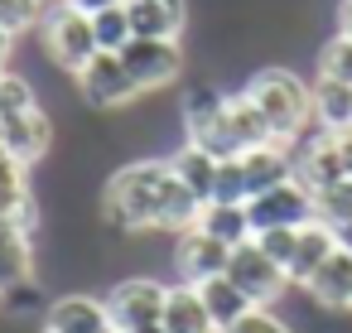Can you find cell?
<instances>
[{
  "mask_svg": "<svg viewBox=\"0 0 352 333\" xmlns=\"http://www.w3.org/2000/svg\"><path fill=\"white\" fill-rule=\"evenodd\" d=\"M174 184L169 160H135L121 164L102 189V217L121 232H160V208Z\"/></svg>",
  "mask_w": 352,
  "mask_h": 333,
  "instance_id": "6da1fadb",
  "label": "cell"
},
{
  "mask_svg": "<svg viewBox=\"0 0 352 333\" xmlns=\"http://www.w3.org/2000/svg\"><path fill=\"white\" fill-rule=\"evenodd\" d=\"M241 92L256 102V111L265 116V126H270V136L280 145L294 150L304 140V131L314 121V92H309V83L299 73H289V68H261Z\"/></svg>",
  "mask_w": 352,
  "mask_h": 333,
  "instance_id": "7a4b0ae2",
  "label": "cell"
},
{
  "mask_svg": "<svg viewBox=\"0 0 352 333\" xmlns=\"http://www.w3.org/2000/svg\"><path fill=\"white\" fill-rule=\"evenodd\" d=\"M39 39H44V54L63 68V73H78L97 49V34H92V15L73 10L68 0H58V6H49L44 25H39Z\"/></svg>",
  "mask_w": 352,
  "mask_h": 333,
  "instance_id": "3957f363",
  "label": "cell"
},
{
  "mask_svg": "<svg viewBox=\"0 0 352 333\" xmlns=\"http://www.w3.org/2000/svg\"><path fill=\"white\" fill-rule=\"evenodd\" d=\"M184 131H188L184 140L203 145V150L217 155V160L241 155V145H236V136H232V121H227V97L212 92V87H193V92L184 97Z\"/></svg>",
  "mask_w": 352,
  "mask_h": 333,
  "instance_id": "277c9868",
  "label": "cell"
},
{
  "mask_svg": "<svg viewBox=\"0 0 352 333\" xmlns=\"http://www.w3.org/2000/svg\"><path fill=\"white\" fill-rule=\"evenodd\" d=\"M73 83H78V97H82L87 107H97V111H121V107H131V102L140 97V87H135V78L126 73L121 54H92V58L73 73Z\"/></svg>",
  "mask_w": 352,
  "mask_h": 333,
  "instance_id": "5b68a950",
  "label": "cell"
},
{
  "mask_svg": "<svg viewBox=\"0 0 352 333\" xmlns=\"http://www.w3.org/2000/svg\"><path fill=\"white\" fill-rule=\"evenodd\" d=\"M121 63L135 78L140 97L145 92H164V87H174L184 78V49H179V39H131L121 49Z\"/></svg>",
  "mask_w": 352,
  "mask_h": 333,
  "instance_id": "8992f818",
  "label": "cell"
},
{
  "mask_svg": "<svg viewBox=\"0 0 352 333\" xmlns=\"http://www.w3.org/2000/svg\"><path fill=\"white\" fill-rule=\"evenodd\" d=\"M227 280H232V285H241V290L251 294V304H275V299H285V290L294 285V280H289V270H285L280 261H270V256L256 246V237H251V241H241V246H232Z\"/></svg>",
  "mask_w": 352,
  "mask_h": 333,
  "instance_id": "52a82bcc",
  "label": "cell"
},
{
  "mask_svg": "<svg viewBox=\"0 0 352 333\" xmlns=\"http://www.w3.org/2000/svg\"><path fill=\"white\" fill-rule=\"evenodd\" d=\"M164 294H169V285H160V280H150V275H135V280L111 285V294H107L111 328H116V333L155 328L160 314H164Z\"/></svg>",
  "mask_w": 352,
  "mask_h": 333,
  "instance_id": "ba28073f",
  "label": "cell"
},
{
  "mask_svg": "<svg viewBox=\"0 0 352 333\" xmlns=\"http://www.w3.org/2000/svg\"><path fill=\"white\" fill-rule=\"evenodd\" d=\"M251 213V232H270V227H309L318 213H314V193L299 184V179H285L265 193H256L246 203Z\"/></svg>",
  "mask_w": 352,
  "mask_h": 333,
  "instance_id": "9c48e42d",
  "label": "cell"
},
{
  "mask_svg": "<svg viewBox=\"0 0 352 333\" xmlns=\"http://www.w3.org/2000/svg\"><path fill=\"white\" fill-rule=\"evenodd\" d=\"M227 261H232V246L208 237L203 227H188L174 237V270L184 285H203L212 275H227Z\"/></svg>",
  "mask_w": 352,
  "mask_h": 333,
  "instance_id": "30bf717a",
  "label": "cell"
},
{
  "mask_svg": "<svg viewBox=\"0 0 352 333\" xmlns=\"http://www.w3.org/2000/svg\"><path fill=\"white\" fill-rule=\"evenodd\" d=\"M294 179H299L309 193H323V189H333V184L347 179L342 150H338V140H333L328 131H318V136H309V140L294 145Z\"/></svg>",
  "mask_w": 352,
  "mask_h": 333,
  "instance_id": "8fae6325",
  "label": "cell"
},
{
  "mask_svg": "<svg viewBox=\"0 0 352 333\" xmlns=\"http://www.w3.org/2000/svg\"><path fill=\"white\" fill-rule=\"evenodd\" d=\"M44 333H116V328H111L107 299L73 290V294H58L44 304Z\"/></svg>",
  "mask_w": 352,
  "mask_h": 333,
  "instance_id": "7c38bea8",
  "label": "cell"
},
{
  "mask_svg": "<svg viewBox=\"0 0 352 333\" xmlns=\"http://www.w3.org/2000/svg\"><path fill=\"white\" fill-rule=\"evenodd\" d=\"M309 299L318 309H338V314H352V246L342 241L309 280H304Z\"/></svg>",
  "mask_w": 352,
  "mask_h": 333,
  "instance_id": "4fadbf2b",
  "label": "cell"
},
{
  "mask_svg": "<svg viewBox=\"0 0 352 333\" xmlns=\"http://www.w3.org/2000/svg\"><path fill=\"white\" fill-rule=\"evenodd\" d=\"M0 140H6V150L30 169V164H39V160L49 155V145H54V121H49L44 107H34V111H25V116L0 121Z\"/></svg>",
  "mask_w": 352,
  "mask_h": 333,
  "instance_id": "5bb4252c",
  "label": "cell"
},
{
  "mask_svg": "<svg viewBox=\"0 0 352 333\" xmlns=\"http://www.w3.org/2000/svg\"><path fill=\"white\" fill-rule=\"evenodd\" d=\"M135 39H184L188 0H126Z\"/></svg>",
  "mask_w": 352,
  "mask_h": 333,
  "instance_id": "9a60e30c",
  "label": "cell"
},
{
  "mask_svg": "<svg viewBox=\"0 0 352 333\" xmlns=\"http://www.w3.org/2000/svg\"><path fill=\"white\" fill-rule=\"evenodd\" d=\"M241 160V174H246V193L256 198V193H265V189H275V184H285V179H294V150L289 145H256V150H241L236 155ZM246 198V203H251Z\"/></svg>",
  "mask_w": 352,
  "mask_h": 333,
  "instance_id": "2e32d148",
  "label": "cell"
},
{
  "mask_svg": "<svg viewBox=\"0 0 352 333\" xmlns=\"http://www.w3.org/2000/svg\"><path fill=\"white\" fill-rule=\"evenodd\" d=\"M0 217H10V222H20V227H30L34 232V222H39V213H34V193H30V169L0 145Z\"/></svg>",
  "mask_w": 352,
  "mask_h": 333,
  "instance_id": "e0dca14e",
  "label": "cell"
},
{
  "mask_svg": "<svg viewBox=\"0 0 352 333\" xmlns=\"http://www.w3.org/2000/svg\"><path fill=\"white\" fill-rule=\"evenodd\" d=\"M30 237H34L30 227L0 217V294L34 280V246H30Z\"/></svg>",
  "mask_w": 352,
  "mask_h": 333,
  "instance_id": "ac0fdd59",
  "label": "cell"
},
{
  "mask_svg": "<svg viewBox=\"0 0 352 333\" xmlns=\"http://www.w3.org/2000/svg\"><path fill=\"white\" fill-rule=\"evenodd\" d=\"M160 328H164V333H217V323H212V314H208L198 285H184V280L169 285V294H164V314H160Z\"/></svg>",
  "mask_w": 352,
  "mask_h": 333,
  "instance_id": "d6986e66",
  "label": "cell"
},
{
  "mask_svg": "<svg viewBox=\"0 0 352 333\" xmlns=\"http://www.w3.org/2000/svg\"><path fill=\"white\" fill-rule=\"evenodd\" d=\"M338 246H342V232H338V227H328V222H318V217H314L309 227H299V237H294V261H289V280L304 285Z\"/></svg>",
  "mask_w": 352,
  "mask_h": 333,
  "instance_id": "ffe728a7",
  "label": "cell"
},
{
  "mask_svg": "<svg viewBox=\"0 0 352 333\" xmlns=\"http://www.w3.org/2000/svg\"><path fill=\"white\" fill-rule=\"evenodd\" d=\"M217 155H208L203 145H193V140H184L174 155H169V169H174V179L193 193V198H203V203H212V184H217Z\"/></svg>",
  "mask_w": 352,
  "mask_h": 333,
  "instance_id": "44dd1931",
  "label": "cell"
},
{
  "mask_svg": "<svg viewBox=\"0 0 352 333\" xmlns=\"http://www.w3.org/2000/svg\"><path fill=\"white\" fill-rule=\"evenodd\" d=\"M198 294H203V304H208V314H212L217 333H222V328H232L236 319H246V314L256 309V304H251V294H246L241 285H232L227 275L203 280V285H198Z\"/></svg>",
  "mask_w": 352,
  "mask_h": 333,
  "instance_id": "7402d4cb",
  "label": "cell"
},
{
  "mask_svg": "<svg viewBox=\"0 0 352 333\" xmlns=\"http://www.w3.org/2000/svg\"><path fill=\"white\" fill-rule=\"evenodd\" d=\"M198 227H203L208 237L227 241V246H241V241L256 237V232H251V213H246V203H203Z\"/></svg>",
  "mask_w": 352,
  "mask_h": 333,
  "instance_id": "603a6c76",
  "label": "cell"
},
{
  "mask_svg": "<svg viewBox=\"0 0 352 333\" xmlns=\"http://www.w3.org/2000/svg\"><path fill=\"white\" fill-rule=\"evenodd\" d=\"M314 126L318 131H347L352 126V87L347 83H328L314 78Z\"/></svg>",
  "mask_w": 352,
  "mask_h": 333,
  "instance_id": "cb8c5ba5",
  "label": "cell"
},
{
  "mask_svg": "<svg viewBox=\"0 0 352 333\" xmlns=\"http://www.w3.org/2000/svg\"><path fill=\"white\" fill-rule=\"evenodd\" d=\"M227 121H232V136H236L241 150H256V145H270V140H275L270 126H265V116L256 111V102H251L246 92H232V97H227ZM275 145H280V140H275Z\"/></svg>",
  "mask_w": 352,
  "mask_h": 333,
  "instance_id": "d4e9b609",
  "label": "cell"
},
{
  "mask_svg": "<svg viewBox=\"0 0 352 333\" xmlns=\"http://www.w3.org/2000/svg\"><path fill=\"white\" fill-rule=\"evenodd\" d=\"M92 34H97V49L102 54H121L131 39H135V30H131V15H126V6H111V10H97L92 15Z\"/></svg>",
  "mask_w": 352,
  "mask_h": 333,
  "instance_id": "484cf974",
  "label": "cell"
},
{
  "mask_svg": "<svg viewBox=\"0 0 352 333\" xmlns=\"http://www.w3.org/2000/svg\"><path fill=\"white\" fill-rule=\"evenodd\" d=\"M44 15H49V0H0V30L15 34V39L39 30Z\"/></svg>",
  "mask_w": 352,
  "mask_h": 333,
  "instance_id": "4316f807",
  "label": "cell"
},
{
  "mask_svg": "<svg viewBox=\"0 0 352 333\" xmlns=\"http://www.w3.org/2000/svg\"><path fill=\"white\" fill-rule=\"evenodd\" d=\"M39 107V92L30 78L20 73H0V121H10V116H25Z\"/></svg>",
  "mask_w": 352,
  "mask_h": 333,
  "instance_id": "83f0119b",
  "label": "cell"
},
{
  "mask_svg": "<svg viewBox=\"0 0 352 333\" xmlns=\"http://www.w3.org/2000/svg\"><path fill=\"white\" fill-rule=\"evenodd\" d=\"M318 78H328V83H347V87H352V39H347L342 30L318 49Z\"/></svg>",
  "mask_w": 352,
  "mask_h": 333,
  "instance_id": "f1b7e54d",
  "label": "cell"
},
{
  "mask_svg": "<svg viewBox=\"0 0 352 333\" xmlns=\"http://www.w3.org/2000/svg\"><path fill=\"white\" fill-rule=\"evenodd\" d=\"M246 174H241V160H222L217 164V184H212V203H246Z\"/></svg>",
  "mask_w": 352,
  "mask_h": 333,
  "instance_id": "f546056e",
  "label": "cell"
},
{
  "mask_svg": "<svg viewBox=\"0 0 352 333\" xmlns=\"http://www.w3.org/2000/svg\"><path fill=\"white\" fill-rule=\"evenodd\" d=\"M294 237H299V227H270V232H256V246H261L270 261H280V266L289 270V261H294Z\"/></svg>",
  "mask_w": 352,
  "mask_h": 333,
  "instance_id": "4dcf8cb0",
  "label": "cell"
},
{
  "mask_svg": "<svg viewBox=\"0 0 352 333\" xmlns=\"http://www.w3.org/2000/svg\"><path fill=\"white\" fill-rule=\"evenodd\" d=\"M222 333H294V328H289L270 304H256L246 319H236V323H232V328H222Z\"/></svg>",
  "mask_w": 352,
  "mask_h": 333,
  "instance_id": "1f68e13d",
  "label": "cell"
},
{
  "mask_svg": "<svg viewBox=\"0 0 352 333\" xmlns=\"http://www.w3.org/2000/svg\"><path fill=\"white\" fill-rule=\"evenodd\" d=\"M73 10H82V15H97V10H111V6H126V0H68Z\"/></svg>",
  "mask_w": 352,
  "mask_h": 333,
  "instance_id": "d6a6232c",
  "label": "cell"
},
{
  "mask_svg": "<svg viewBox=\"0 0 352 333\" xmlns=\"http://www.w3.org/2000/svg\"><path fill=\"white\" fill-rule=\"evenodd\" d=\"M333 140H338V150H342V164H347V174H352V126L347 131H328Z\"/></svg>",
  "mask_w": 352,
  "mask_h": 333,
  "instance_id": "836d02e7",
  "label": "cell"
},
{
  "mask_svg": "<svg viewBox=\"0 0 352 333\" xmlns=\"http://www.w3.org/2000/svg\"><path fill=\"white\" fill-rule=\"evenodd\" d=\"M10 49H15V34H6V30H0V68H6V58H10Z\"/></svg>",
  "mask_w": 352,
  "mask_h": 333,
  "instance_id": "e575fe53",
  "label": "cell"
},
{
  "mask_svg": "<svg viewBox=\"0 0 352 333\" xmlns=\"http://www.w3.org/2000/svg\"><path fill=\"white\" fill-rule=\"evenodd\" d=\"M338 30L352 39V6H342V15H338Z\"/></svg>",
  "mask_w": 352,
  "mask_h": 333,
  "instance_id": "d590c367",
  "label": "cell"
},
{
  "mask_svg": "<svg viewBox=\"0 0 352 333\" xmlns=\"http://www.w3.org/2000/svg\"><path fill=\"white\" fill-rule=\"evenodd\" d=\"M135 333H164V328H160V323H155V328H135Z\"/></svg>",
  "mask_w": 352,
  "mask_h": 333,
  "instance_id": "8d00e7d4",
  "label": "cell"
},
{
  "mask_svg": "<svg viewBox=\"0 0 352 333\" xmlns=\"http://www.w3.org/2000/svg\"><path fill=\"white\" fill-rule=\"evenodd\" d=\"M342 6H352V0H342Z\"/></svg>",
  "mask_w": 352,
  "mask_h": 333,
  "instance_id": "74e56055",
  "label": "cell"
},
{
  "mask_svg": "<svg viewBox=\"0 0 352 333\" xmlns=\"http://www.w3.org/2000/svg\"><path fill=\"white\" fill-rule=\"evenodd\" d=\"M0 145H6V140H0Z\"/></svg>",
  "mask_w": 352,
  "mask_h": 333,
  "instance_id": "f35d334b",
  "label": "cell"
},
{
  "mask_svg": "<svg viewBox=\"0 0 352 333\" xmlns=\"http://www.w3.org/2000/svg\"><path fill=\"white\" fill-rule=\"evenodd\" d=\"M0 73H6V68H0Z\"/></svg>",
  "mask_w": 352,
  "mask_h": 333,
  "instance_id": "ab89813d",
  "label": "cell"
}]
</instances>
